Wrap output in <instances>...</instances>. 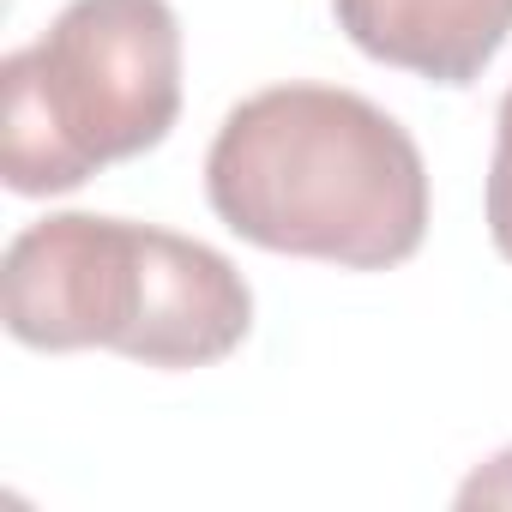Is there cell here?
Here are the masks:
<instances>
[{
    "mask_svg": "<svg viewBox=\"0 0 512 512\" xmlns=\"http://www.w3.org/2000/svg\"><path fill=\"white\" fill-rule=\"evenodd\" d=\"M205 199L241 241L350 272L404 266L428 235L416 139L338 85H272L235 103L205 157Z\"/></svg>",
    "mask_w": 512,
    "mask_h": 512,
    "instance_id": "6da1fadb",
    "label": "cell"
},
{
    "mask_svg": "<svg viewBox=\"0 0 512 512\" xmlns=\"http://www.w3.org/2000/svg\"><path fill=\"white\" fill-rule=\"evenodd\" d=\"M181 115L169 0H67L0 67V175L25 199L73 193L103 163L163 145Z\"/></svg>",
    "mask_w": 512,
    "mask_h": 512,
    "instance_id": "7a4b0ae2",
    "label": "cell"
},
{
    "mask_svg": "<svg viewBox=\"0 0 512 512\" xmlns=\"http://www.w3.org/2000/svg\"><path fill=\"white\" fill-rule=\"evenodd\" d=\"M151 223L61 211L13 235L0 260V314L31 350H127L145 308Z\"/></svg>",
    "mask_w": 512,
    "mask_h": 512,
    "instance_id": "3957f363",
    "label": "cell"
},
{
    "mask_svg": "<svg viewBox=\"0 0 512 512\" xmlns=\"http://www.w3.org/2000/svg\"><path fill=\"white\" fill-rule=\"evenodd\" d=\"M344 37L434 85H476L512 37V0H332Z\"/></svg>",
    "mask_w": 512,
    "mask_h": 512,
    "instance_id": "277c9868",
    "label": "cell"
},
{
    "mask_svg": "<svg viewBox=\"0 0 512 512\" xmlns=\"http://www.w3.org/2000/svg\"><path fill=\"white\" fill-rule=\"evenodd\" d=\"M488 235L500 247V260H512V91L500 97L494 121V163H488Z\"/></svg>",
    "mask_w": 512,
    "mask_h": 512,
    "instance_id": "5b68a950",
    "label": "cell"
},
{
    "mask_svg": "<svg viewBox=\"0 0 512 512\" xmlns=\"http://www.w3.org/2000/svg\"><path fill=\"white\" fill-rule=\"evenodd\" d=\"M458 506H512V446H506V452H494L482 470H470V476H464Z\"/></svg>",
    "mask_w": 512,
    "mask_h": 512,
    "instance_id": "8992f818",
    "label": "cell"
}]
</instances>
